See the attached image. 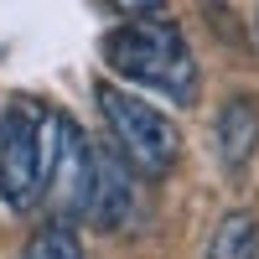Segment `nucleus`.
<instances>
[{"label": "nucleus", "instance_id": "f257e3e1", "mask_svg": "<svg viewBox=\"0 0 259 259\" xmlns=\"http://www.w3.org/2000/svg\"><path fill=\"white\" fill-rule=\"evenodd\" d=\"M104 57L109 68L130 83H145L156 94H171L177 104H192V83H197V62H192L182 31L171 21H156V16H140L130 26L104 36Z\"/></svg>", "mask_w": 259, "mask_h": 259}, {"label": "nucleus", "instance_id": "f03ea898", "mask_svg": "<svg viewBox=\"0 0 259 259\" xmlns=\"http://www.w3.org/2000/svg\"><path fill=\"white\" fill-rule=\"evenodd\" d=\"M99 114L114 130L119 156L135 161L145 177H166L177 166V124H171L150 99L119 89V83H99Z\"/></svg>", "mask_w": 259, "mask_h": 259}, {"label": "nucleus", "instance_id": "7ed1b4c3", "mask_svg": "<svg viewBox=\"0 0 259 259\" xmlns=\"http://www.w3.org/2000/svg\"><path fill=\"white\" fill-rule=\"evenodd\" d=\"M94 192V145L83 140V130L62 114H41V192L62 223H73L89 212Z\"/></svg>", "mask_w": 259, "mask_h": 259}, {"label": "nucleus", "instance_id": "20e7f679", "mask_svg": "<svg viewBox=\"0 0 259 259\" xmlns=\"http://www.w3.org/2000/svg\"><path fill=\"white\" fill-rule=\"evenodd\" d=\"M41 192V109L16 99L0 114V197L6 207L26 212Z\"/></svg>", "mask_w": 259, "mask_h": 259}, {"label": "nucleus", "instance_id": "39448f33", "mask_svg": "<svg viewBox=\"0 0 259 259\" xmlns=\"http://www.w3.org/2000/svg\"><path fill=\"white\" fill-rule=\"evenodd\" d=\"M135 177H130V161L119 156V150H104V156H94V192H89V218L99 228H130L135 223Z\"/></svg>", "mask_w": 259, "mask_h": 259}, {"label": "nucleus", "instance_id": "423d86ee", "mask_svg": "<svg viewBox=\"0 0 259 259\" xmlns=\"http://www.w3.org/2000/svg\"><path fill=\"white\" fill-rule=\"evenodd\" d=\"M254 145H259V99L239 94L218 109V156H223V166L239 171L254 156Z\"/></svg>", "mask_w": 259, "mask_h": 259}, {"label": "nucleus", "instance_id": "0eeeda50", "mask_svg": "<svg viewBox=\"0 0 259 259\" xmlns=\"http://www.w3.org/2000/svg\"><path fill=\"white\" fill-rule=\"evenodd\" d=\"M254 254H259V223H254V212H228V218L218 223V233H212L207 259H254Z\"/></svg>", "mask_w": 259, "mask_h": 259}, {"label": "nucleus", "instance_id": "6e6552de", "mask_svg": "<svg viewBox=\"0 0 259 259\" xmlns=\"http://www.w3.org/2000/svg\"><path fill=\"white\" fill-rule=\"evenodd\" d=\"M21 259H83V249H78V233H73V223H62V218L41 223V228L31 233V239H26Z\"/></svg>", "mask_w": 259, "mask_h": 259}, {"label": "nucleus", "instance_id": "1a4fd4ad", "mask_svg": "<svg viewBox=\"0 0 259 259\" xmlns=\"http://www.w3.org/2000/svg\"><path fill=\"white\" fill-rule=\"evenodd\" d=\"M114 6H119L130 21H140V16H156V11L166 6V0H114Z\"/></svg>", "mask_w": 259, "mask_h": 259}]
</instances>
